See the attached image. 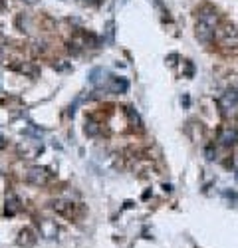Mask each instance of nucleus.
Instances as JSON below:
<instances>
[{
  "label": "nucleus",
  "instance_id": "nucleus-9",
  "mask_svg": "<svg viewBox=\"0 0 238 248\" xmlns=\"http://www.w3.org/2000/svg\"><path fill=\"white\" fill-rule=\"evenodd\" d=\"M54 209L58 213H62V215H70L74 211V204L72 202H64V201H56L54 202Z\"/></svg>",
  "mask_w": 238,
  "mask_h": 248
},
{
  "label": "nucleus",
  "instance_id": "nucleus-12",
  "mask_svg": "<svg viewBox=\"0 0 238 248\" xmlns=\"http://www.w3.org/2000/svg\"><path fill=\"white\" fill-rule=\"evenodd\" d=\"M102 74H104V70H102V68L91 70V74H89V81H91V84H97V81H99V76H102Z\"/></svg>",
  "mask_w": 238,
  "mask_h": 248
},
{
  "label": "nucleus",
  "instance_id": "nucleus-17",
  "mask_svg": "<svg viewBox=\"0 0 238 248\" xmlns=\"http://www.w3.org/2000/svg\"><path fill=\"white\" fill-rule=\"evenodd\" d=\"M4 8V0H0V10H2Z\"/></svg>",
  "mask_w": 238,
  "mask_h": 248
},
{
  "label": "nucleus",
  "instance_id": "nucleus-14",
  "mask_svg": "<svg viewBox=\"0 0 238 248\" xmlns=\"http://www.w3.org/2000/svg\"><path fill=\"white\" fill-rule=\"evenodd\" d=\"M79 4H84V6H95L97 4V0H77Z\"/></svg>",
  "mask_w": 238,
  "mask_h": 248
},
{
  "label": "nucleus",
  "instance_id": "nucleus-13",
  "mask_svg": "<svg viewBox=\"0 0 238 248\" xmlns=\"http://www.w3.org/2000/svg\"><path fill=\"white\" fill-rule=\"evenodd\" d=\"M54 70H58V72H66V70H70V64H68V62H60V64L54 66Z\"/></svg>",
  "mask_w": 238,
  "mask_h": 248
},
{
  "label": "nucleus",
  "instance_id": "nucleus-16",
  "mask_svg": "<svg viewBox=\"0 0 238 248\" xmlns=\"http://www.w3.org/2000/svg\"><path fill=\"white\" fill-rule=\"evenodd\" d=\"M0 147H4V139L2 137H0Z\"/></svg>",
  "mask_w": 238,
  "mask_h": 248
},
{
  "label": "nucleus",
  "instance_id": "nucleus-10",
  "mask_svg": "<svg viewBox=\"0 0 238 248\" xmlns=\"http://www.w3.org/2000/svg\"><path fill=\"white\" fill-rule=\"evenodd\" d=\"M18 213V199L16 197H10L8 201H6V215H16Z\"/></svg>",
  "mask_w": 238,
  "mask_h": 248
},
{
  "label": "nucleus",
  "instance_id": "nucleus-7",
  "mask_svg": "<svg viewBox=\"0 0 238 248\" xmlns=\"http://www.w3.org/2000/svg\"><path fill=\"white\" fill-rule=\"evenodd\" d=\"M18 246H24V248H30V246H34V242H36V236H34V232L30 231V229H22L18 232Z\"/></svg>",
  "mask_w": 238,
  "mask_h": 248
},
{
  "label": "nucleus",
  "instance_id": "nucleus-3",
  "mask_svg": "<svg viewBox=\"0 0 238 248\" xmlns=\"http://www.w3.org/2000/svg\"><path fill=\"white\" fill-rule=\"evenodd\" d=\"M218 38H221V44L226 48H238V30L232 24H224L218 30Z\"/></svg>",
  "mask_w": 238,
  "mask_h": 248
},
{
  "label": "nucleus",
  "instance_id": "nucleus-1",
  "mask_svg": "<svg viewBox=\"0 0 238 248\" xmlns=\"http://www.w3.org/2000/svg\"><path fill=\"white\" fill-rule=\"evenodd\" d=\"M216 26H218V14L214 8H203L198 12L196 18V26H194V36L198 42L203 44H210L212 38L216 34Z\"/></svg>",
  "mask_w": 238,
  "mask_h": 248
},
{
  "label": "nucleus",
  "instance_id": "nucleus-11",
  "mask_svg": "<svg viewBox=\"0 0 238 248\" xmlns=\"http://www.w3.org/2000/svg\"><path fill=\"white\" fill-rule=\"evenodd\" d=\"M86 133L91 135V137L97 135V133H99V125H97L95 121H88V123H86Z\"/></svg>",
  "mask_w": 238,
  "mask_h": 248
},
{
  "label": "nucleus",
  "instance_id": "nucleus-2",
  "mask_svg": "<svg viewBox=\"0 0 238 248\" xmlns=\"http://www.w3.org/2000/svg\"><path fill=\"white\" fill-rule=\"evenodd\" d=\"M218 108H221V113L228 119L238 115V90L236 88H226L224 93L218 97Z\"/></svg>",
  "mask_w": 238,
  "mask_h": 248
},
{
  "label": "nucleus",
  "instance_id": "nucleus-15",
  "mask_svg": "<svg viewBox=\"0 0 238 248\" xmlns=\"http://www.w3.org/2000/svg\"><path fill=\"white\" fill-rule=\"evenodd\" d=\"M22 2H26V4L32 6V4H38V0H22Z\"/></svg>",
  "mask_w": 238,
  "mask_h": 248
},
{
  "label": "nucleus",
  "instance_id": "nucleus-4",
  "mask_svg": "<svg viewBox=\"0 0 238 248\" xmlns=\"http://www.w3.org/2000/svg\"><path fill=\"white\" fill-rule=\"evenodd\" d=\"M52 173L46 169V167H30L26 171V181L30 185H36V187H40V185H46L50 181Z\"/></svg>",
  "mask_w": 238,
  "mask_h": 248
},
{
  "label": "nucleus",
  "instance_id": "nucleus-5",
  "mask_svg": "<svg viewBox=\"0 0 238 248\" xmlns=\"http://www.w3.org/2000/svg\"><path fill=\"white\" fill-rule=\"evenodd\" d=\"M218 143H221V145H224V147L236 145V143H238V129L232 127V125L223 127L221 131H218Z\"/></svg>",
  "mask_w": 238,
  "mask_h": 248
},
{
  "label": "nucleus",
  "instance_id": "nucleus-8",
  "mask_svg": "<svg viewBox=\"0 0 238 248\" xmlns=\"http://www.w3.org/2000/svg\"><path fill=\"white\" fill-rule=\"evenodd\" d=\"M42 234H44L46 238H54V236L58 234V226L52 224V222H48V220H44V222H42Z\"/></svg>",
  "mask_w": 238,
  "mask_h": 248
},
{
  "label": "nucleus",
  "instance_id": "nucleus-6",
  "mask_svg": "<svg viewBox=\"0 0 238 248\" xmlns=\"http://www.w3.org/2000/svg\"><path fill=\"white\" fill-rule=\"evenodd\" d=\"M109 92L111 93H125L129 90V81L123 78H109Z\"/></svg>",
  "mask_w": 238,
  "mask_h": 248
}]
</instances>
